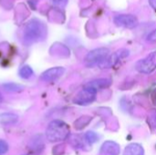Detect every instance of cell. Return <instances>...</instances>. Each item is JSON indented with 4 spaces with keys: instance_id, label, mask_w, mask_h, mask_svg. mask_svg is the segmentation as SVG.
I'll use <instances>...</instances> for the list:
<instances>
[{
    "instance_id": "obj_1",
    "label": "cell",
    "mask_w": 156,
    "mask_h": 155,
    "mask_svg": "<svg viewBox=\"0 0 156 155\" xmlns=\"http://www.w3.org/2000/svg\"><path fill=\"white\" fill-rule=\"evenodd\" d=\"M47 35L46 26L37 18L31 19L25 26L23 39L27 45L40 41L45 38Z\"/></svg>"
},
{
    "instance_id": "obj_2",
    "label": "cell",
    "mask_w": 156,
    "mask_h": 155,
    "mask_svg": "<svg viewBox=\"0 0 156 155\" xmlns=\"http://www.w3.org/2000/svg\"><path fill=\"white\" fill-rule=\"evenodd\" d=\"M69 132V127L66 122L55 120L48 124L46 131V137L50 143H58L68 139Z\"/></svg>"
},
{
    "instance_id": "obj_3",
    "label": "cell",
    "mask_w": 156,
    "mask_h": 155,
    "mask_svg": "<svg viewBox=\"0 0 156 155\" xmlns=\"http://www.w3.org/2000/svg\"><path fill=\"white\" fill-rule=\"evenodd\" d=\"M110 55V49L107 48H98L90 50L85 57L84 63L87 67L91 68L100 66Z\"/></svg>"
},
{
    "instance_id": "obj_4",
    "label": "cell",
    "mask_w": 156,
    "mask_h": 155,
    "mask_svg": "<svg viewBox=\"0 0 156 155\" xmlns=\"http://www.w3.org/2000/svg\"><path fill=\"white\" fill-rule=\"evenodd\" d=\"M135 69L143 74H150L156 69V51L150 53L147 57L140 59L135 64Z\"/></svg>"
},
{
    "instance_id": "obj_5",
    "label": "cell",
    "mask_w": 156,
    "mask_h": 155,
    "mask_svg": "<svg viewBox=\"0 0 156 155\" xmlns=\"http://www.w3.org/2000/svg\"><path fill=\"white\" fill-rule=\"evenodd\" d=\"M97 92L98 91H96L95 90L84 86V88L75 96V98L73 99V102L77 105L81 106L89 105L95 100Z\"/></svg>"
},
{
    "instance_id": "obj_6",
    "label": "cell",
    "mask_w": 156,
    "mask_h": 155,
    "mask_svg": "<svg viewBox=\"0 0 156 155\" xmlns=\"http://www.w3.org/2000/svg\"><path fill=\"white\" fill-rule=\"evenodd\" d=\"M129 54H130V52L126 48L119 49V50L115 51L114 53H112V55H109L108 58L99 67L101 68V69H110V68H112L113 66H115L116 64H118L121 60H122L123 58H127L129 56Z\"/></svg>"
},
{
    "instance_id": "obj_7",
    "label": "cell",
    "mask_w": 156,
    "mask_h": 155,
    "mask_svg": "<svg viewBox=\"0 0 156 155\" xmlns=\"http://www.w3.org/2000/svg\"><path fill=\"white\" fill-rule=\"evenodd\" d=\"M113 21L116 26L125 27V28H134L139 24L138 18L134 15H131V14L118 15L114 16Z\"/></svg>"
},
{
    "instance_id": "obj_8",
    "label": "cell",
    "mask_w": 156,
    "mask_h": 155,
    "mask_svg": "<svg viewBox=\"0 0 156 155\" xmlns=\"http://www.w3.org/2000/svg\"><path fill=\"white\" fill-rule=\"evenodd\" d=\"M65 72V69L62 67H55L51 68L42 73L40 76V79L46 82H52L58 79Z\"/></svg>"
},
{
    "instance_id": "obj_9",
    "label": "cell",
    "mask_w": 156,
    "mask_h": 155,
    "mask_svg": "<svg viewBox=\"0 0 156 155\" xmlns=\"http://www.w3.org/2000/svg\"><path fill=\"white\" fill-rule=\"evenodd\" d=\"M121 152L120 145L112 141H107L103 143L101 147L100 155H119Z\"/></svg>"
},
{
    "instance_id": "obj_10",
    "label": "cell",
    "mask_w": 156,
    "mask_h": 155,
    "mask_svg": "<svg viewBox=\"0 0 156 155\" xmlns=\"http://www.w3.org/2000/svg\"><path fill=\"white\" fill-rule=\"evenodd\" d=\"M111 84H112V79H94V80L88 82L84 86L91 88L95 90L96 91H98L100 90H103V89L110 87Z\"/></svg>"
},
{
    "instance_id": "obj_11",
    "label": "cell",
    "mask_w": 156,
    "mask_h": 155,
    "mask_svg": "<svg viewBox=\"0 0 156 155\" xmlns=\"http://www.w3.org/2000/svg\"><path fill=\"white\" fill-rule=\"evenodd\" d=\"M123 155H144V150L139 143H131L125 147Z\"/></svg>"
},
{
    "instance_id": "obj_12",
    "label": "cell",
    "mask_w": 156,
    "mask_h": 155,
    "mask_svg": "<svg viewBox=\"0 0 156 155\" xmlns=\"http://www.w3.org/2000/svg\"><path fill=\"white\" fill-rule=\"evenodd\" d=\"M18 121V116L15 113L5 112L0 114V123L3 125H12L16 123Z\"/></svg>"
},
{
    "instance_id": "obj_13",
    "label": "cell",
    "mask_w": 156,
    "mask_h": 155,
    "mask_svg": "<svg viewBox=\"0 0 156 155\" xmlns=\"http://www.w3.org/2000/svg\"><path fill=\"white\" fill-rule=\"evenodd\" d=\"M2 88L4 90L7 91V92H21L24 90V87L22 85L16 84V83H13V82H9V83H5L2 85Z\"/></svg>"
},
{
    "instance_id": "obj_14",
    "label": "cell",
    "mask_w": 156,
    "mask_h": 155,
    "mask_svg": "<svg viewBox=\"0 0 156 155\" xmlns=\"http://www.w3.org/2000/svg\"><path fill=\"white\" fill-rule=\"evenodd\" d=\"M90 121H91V117H90V116H82V117L79 118L74 122V127L77 130H81L84 127H86L90 123Z\"/></svg>"
},
{
    "instance_id": "obj_15",
    "label": "cell",
    "mask_w": 156,
    "mask_h": 155,
    "mask_svg": "<svg viewBox=\"0 0 156 155\" xmlns=\"http://www.w3.org/2000/svg\"><path fill=\"white\" fill-rule=\"evenodd\" d=\"M32 75H33V69L27 65L23 66L19 70V76L24 79H27L31 78Z\"/></svg>"
},
{
    "instance_id": "obj_16",
    "label": "cell",
    "mask_w": 156,
    "mask_h": 155,
    "mask_svg": "<svg viewBox=\"0 0 156 155\" xmlns=\"http://www.w3.org/2000/svg\"><path fill=\"white\" fill-rule=\"evenodd\" d=\"M84 139L88 143L92 144V143H95L96 142L99 141V136L94 132H87L84 134Z\"/></svg>"
},
{
    "instance_id": "obj_17",
    "label": "cell",
    "mask_w": 156,
    "mask_h": 155,
    "mask_svg": "<svg viewBox=\"0 0 156 155\" xmlns=\"http://www.w3.org/2000/svg\"><path fill=\"white\" fill-rule=\"evenodd\" d=\"M8 151V144L5 141L0 139V155L5 154Z\"/></svg>"
},
{
    "instance_id": "obj_18",
    "label": "cell",
    "mask_w": 156,
    "mask_h": 155,
    "mask_svg": "<svg viewBox=\"0 0 156 155\" xmlns=\"http://www.w3.org/2000/svg\"><path fill=\"white\" fill-rule=\"evenodd\" d=\"M149 122L153 127L156 128V110H154L150 113V115H149Z\"/></svg>"
},
{
    "instance_id": "obj_19",
    "label": "cell",
    "mask_w": 156,
    "mask_h": 155,
    "mask_svg": "<svg viewBox=\"0 0 156 155\" xmlns=\"http://www.w3.org/2000/svg\"><path fill=\"white\" fill-rule=\"evenodd\" d=\"M52 4L58 7H64L68 4V0H51Z\"/></svg>"
},
{
    "instance_id": "obj_20",
    "label": "cell",
    "mask_w": 156,
    "mask_h": 155,
    "mask_svg": "<svg viewBox=\"0 0 156 155\" xmlns=\"http://www.w3.org/2000/svg\"><path fill=\"white\" fill-rule=\"evenodd\" d=\"M147 41L149 42H156V29L152 31L148 36H147Z\"/></svg>"
},
{
    "instance_id": "obj_21",
    "label": "cell",
    "mask_w": 156,
    "mask_h": 155,
    "mask_svg": "<svg viewBox=\"0 0 156 155\" xmlns=\"http://www.w3.org/2000/svg\"><path fill=\"white\" fill-rule=\"evenodd\" d=\"M152 100H153L154 104L156 105V89L153 91V93H152Z\"/></svg>"
},
{
    "instance_id": "obj_22",
    "label": "cell",
    "mask_w": 156,
    "mask_h": 155,
    "mask_svg": "<svg viewBox=\"0 0 156 155\" xmlns=\"http://www.w3.org/2000/svg\"><path fill=\"white\" fill-rule=\"evenodd\" d=\"M149 4L151 5V6L156 10V0H149Z\"/></svg>"
},
{
    "instance_id": "obj_23",
    "label": "cell",
    "mask_w": 156,
    "mask_h": 155,
    "mask_svg": "<svg viewBox=\"0 0 156 155\" xmlns=\"http://www.w3.org/2000/svg\"><path fill=\"white\" fill-rule=\"evenodd\" d=\"M2 100H3V96H2V94H1V92H0V103L2 102Z\"/></svg>"
},
{
    "instance_id": "obj_24",
    "label": "cell",
    "mask_w": 156,
    "mask_h": 155,
    "mask_svg": "<svg viewBox=\"0 0 156 155\" xmlns=\"http://www.w3.org/2000/svg\"><path fill=\"white\" fill-rule=\"evenodd\" d=\"M25 155H27V154H25Z\"/></svg>"
}]
</instances>
